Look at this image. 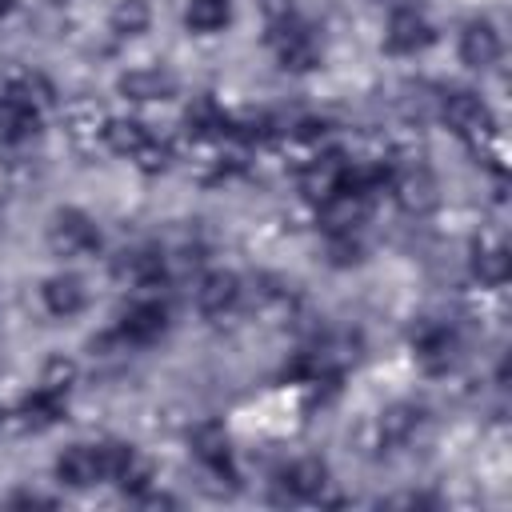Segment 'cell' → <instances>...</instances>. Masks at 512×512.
Segmentation results:
<instances>
[{
  "label": "cell",
  "instance_id": "4",
  "mask_svg": "<svg viewBox=\"0 0 512 512\" xmlns=\"http://www.w3.org/2000/svg\"><path fill=\"white\" fill-rule=\"evenodd\" d=\"M396 204L412 216H428L436 204H440V184L432 172L424 168H408L400 180H396Z\"/></svg>",
  "mask_w": 512,
  "mask_h": 512
},
{
  "label": "cell",
  "instance_id": "9",
  "mask_svg": "<svg viewBox=\"0 0 512 512\" xmlns=\"http://www.w3.org/2000/svg\"><path fill=\"white\" fill-rule=\"evenodd\" d=\"M56 480L68 484V488H88V484L104 480V476H100V464H96V448H92V444H72V448H64V452L56 456Z\"/></svg>",
  "mask_w": 512,
  "mask_h": 512
},
{
  "label": "cell",
  "instance_id": "22",
  "mask_svg": "<svg viewBox=\"0 0 512 512\" xmlns=\"http://www.w3.org/2000/svg\"><path fill=\"white\" fill-rule=\"evenodd\" d=\"M232 8L228 0H188V12H184V24L192 32H220L228 24Z\"/></svg>",
  "mask_w": 512,
  "mask_h": 512
},
{
  "label": "cell",
  "instance_id": "2",
  "mask_svg": "<svg viewBox=\"0 0 512 512\" xmlns=\"http://www.w3.org/2000/svg\"><path fill=\"white\" fill-rule=\"evenodd\" d=\"M440 116H444V124H448L456 136H464V140H484V136L492 132V112H488V104H484L480 96H472V92H452V96H444Z\"/></svg>",
  "mask_w": 512,
  "mask_h": 512
},
{
  "label": "cell",
  "instance_id": "5",
  "mask_svg": "<svg viewBox=\"0 0 512 512\" xmlns=\"http://www.w3.org/2000/svg\"><path fill=\"white\" fill-rule=\"evenodd\" d=\"M176 88V80L164 72V68H128L120 80H116V92L124 100H136V104H148V100H168Z\"/></svg>",
  "mask_w": 512,
  "mask_h": 512
},
{
  "label": "cell",
  "instance_id": "1",
  "mask_svg": "<svg viewBox=\"0 0 512 512\" xmlns=\"http://www.w3.org/2000/svg\"><path fill=\"white\" fill-rule=\"evenodd\" d=\"M48 244L56 256H84L100 244V232L80 208H60L48 224Z\"/></svg>",
  "mask_w": 512,
  "mask_h": 512
},
{
  "label": "cell",
  "instance_id": "26",
  "mask_svg": "<svg viewBox=\"0 0 512 512\" xmlns=\"http://www.w3.org/2000/svg\"><path fill=\"white\" fill-rule=\"evenodd\" d=\"M116 484L124 488V492H132V496H140L148 484H152V460H144L140 452H132L128 456V464L120 468V476H116Z\"/></svg>",
  "mask_w": 512,
  "mask_h": 512
},
{
  "label": "cell",
  "instance_id": "6",
  "mask_svg": "<svg viewBox=\"0 0 512 512\" xmlns=\"http://www.w3.org/2000/svg\"><path fill=\"white\" fill-rule=\"evenodd\" d=\"M364 216H368V196L352 192V188H336L320 204V220L328 232H352L356 224H364Z\"/></svg>",
  "mask_w": 512,
  "mask_h": 512
},
{
  "label": "cell",
  "instance_id": "10",
  "mask_svg": "<svg viewBox=\"0 0 512 512\" xmlns=\"http://www.w3.org/2000/svg\"><path fill=\"white\" fill-rule=\"evenodd\" d=\"M468 264H472V276H476L480 284H488V288L504 284L508 272H512V256H508V248H504L500 240H476Z\"/></svg>",
  "mask_w": 512,
  "mask_h": 512
},
{
  "label": "cell",
  "instance_id": "16",
  "mask_svg": "<svg viewBox=\"0 0 512 512\" xmlns=\"http://www.w3.org/2000/svg\"><path fill=\"white\" fill-rule=\"evenodd\" d=\"M116 276H124V280H132V284H156V280L164 276V256H160V252H148V248L120 252Z\"/></svg>",
  "mask_w": 512,
  "mask_h": 512
},
{
  "label": "cell",
  "instance_id": "21",
  "mask_svg": "<svg viewBox=\"0 0 512 512\" xmlns=\"http://www.w3.org/2000/svg\"><path fill=\"white\" fill-rule=\"evenodd\" d=\"M192 448L208 468H224L228 464V436L220 424H196L192 428Z\"/></svg>",
  "mask_w": 512,
  "mask_h": 512
},
{
  "label": "cell",
  "instance_id": "19",
  "mask_svg": "<svg viewBox=\"0 0 512 512\" xmlns=\"http://www.w3.org/2000/svg\"><path fill=\"white\" fill-rule=\"evenodd\" d=\"M60 412H64V396L36 388V392L20 404V424H24V428H48V424L60 420Z\"/></svg>",
  "mask_w": 512,
  "mask_h": 512
},
{
  "label": "cell",
  "instance_id": "13",
  "mask_svg": "<svg viewBox=\"0 0 512 512\" xmlns=\"http://www.w3.org/2000/svg\"><path fill=\"white\" fill-rule=\"evenodd\" d=\"M284 484H288L292 496L312 500V496H320V492L328 488V464H324L320 456H304V460H296V464L284 472Z\"/></svg>",
  "mask_w": 512,
  "mask_h": 512
},
{
  "label": "cell",
  "instance_id": "3",
  "mask_svg": "<svg viewBox=\"0 0 512 512\" xmlns=\"http://www.w3.org/2000/svg\"><path fill=\"white\" fill-rule=\"evenodd\" d=\"M428 44H432V24H428L416 8L392 12L388 32H384V48H388V52L408 56V52H420V48H428Z\"/></svg>",
  "mask_w": 512,
  "mask_h": 512
},
{
  "label": "cell",
  "instance_id": "11",
  "mask_svg": "<svg viewBox=\"0 0 512 512\" xmlns=\"http://www.w3.org/2000/svg\"><path fill=\"white\" fill-rule=\"evenodd\" d=\"M236 300H240V276H236V272H208V276L196 284V304H200V312H208V316L228 312Z\"/></svg>",
  "mask_w": 512,
  "mask_h": 512
},
{
  "label": "cell",
  "instance_id": "15",
  "mask_svg": "<svg viewBox=\"0 0 512 512\" xmlns=\"http://www.w3.org/2000/svg\"><path fill=\"white\" fill-rule=\"evenodd\" d=\"M340 176L344 168L336 160H312L304 172H300V192L312 200V204H324L336 188H340Z\"/></svg>",
  "mask_w": 512,
  "mask_h": 512
},
{
  "label": "cell",
  "instance_id": "14",
  "mask_svg": "<svg viewBox=\"0 0 512 512\" xmlns=\"http://www.w3.org/2000/svg\"><path fill=\"white\" fill-rule=\"evenodd\" d=\"M40 296H44V308L52 316H76L84 308V284L76 276H52V280H44Z\"/></svg>",
  "mask_w": 512,
  "mask_h": 512
},
{
  "label": "cell",
  "instance_id": "8",
  "mask_svg": "<svg viewBox=\"0 0 512 512\" xmlns=\"http://www.w3.org/2000/svg\"><path fill=\"white\" fill-rule=\"evenodd\" d=\"M460 60L468 68H492L500 60V32L488 20H472L460 32Z\"/></svg>",
  "mask_w": 512,
  "mask_h": 512
},
{
  "label": "cell",
  "instance_id": "27",
  "mask_svg": "<svg viewBox=\"0 0 512 512\" xmlns=\"http://www.w3.org/2000/svg\"><path fill=\"white\" fill-rule=\"evenodd\" d=\"M260 4V16L272 32H284L292 20H296V4L292 0H256Z\"/></svg>",
  "mask_w": 512,
  "mask_h": 512
},
{
  "label": "cell",
  "instance_id": "23",
  "mask_svg": "<svg viewBox=\"0 0 512 512\" xmlns=\"http://www.w3.org/2000/svg\"><path fill=\"white\" fill-rule=\"evenodd\" d=\"M364 260V244L352 232H328V264L332 268H352Z\"/></svg>",
  "mask_w": 512,
  "mask_h": 512
},
{
  "label": "cell",
  "instance_id": "29",
  "mask_svg": "<svg viewBox=\"0 0 512 512\" xmlns=\"http://www.w3.org/2000/svg\"><path fill=\"white\" fill-rule=\"evenodd\" d=\"M140 504H144V508H172L176 500H172V496H164V492H160V496H144V492H140Z\"/></svg>",
  "mask_w": 512,
  "mask_h": 512
},
{
  "label": "cell",
  "instance_id": "17",
  "mask_svg": "<svg viewBox=\"0 0 512 512\" xmlns=\"http://www.w3.org/2000/svg\"><path fill=\"white\" fill-rule=\"evenodd\" d=\"M100 136H104V144H108L112 152H120V156H136V152L148 144V128H144L140 120H104Z\"/></svg>",
  "mask_w": 512,
  "mask_h": 512
},
{
  "label": "cell",
  "instance_id": "28",
  "mask_svg": "<svg viewBox=\"0 0 512 512\" xmlns=\"http://www.w3.org/2000/svg\"><path fill=\"white\" fill-rule=\"evenodd\" d=\"M132 160H136L144 172H164V168H168V148H160V144H152V140H148Z\"/></svg>",
  "mask_w": 512,
  "mask_h": 512
},
{
  "label": "cell",
  "instance_id": "20",
  "mask_svg": "<svg viewBox=\"0 0 512 512\" xmlns=\"http://www.w3.org/2000/svg\"><path fill=\"white\" fill-rule=\"evenodd\" d=\"M420 424V408L412 404H392L380 412V440L384 444H404Z\"/></svg>",
  "mask_w": 512,
  "mask_h": 512
},
{
  "label": "cell",
  "instance_id": "31",
  "mask_svg": "<svg viewBox=\"0 0 512 512\" xmlns=\"http://www.w3.org/2000/svg\"><path fill=\"white\" fill-rule=\"evenodd\" d=\"M4 192H8V180H4V172H0V200H4Z\"/></svg>",
  "mask_w": 512,
  "mask_h": 512
},
{
  "label": "cell",
  "instance_id": "12",
  "mask_svg": "<svg viewBox=\"0 0 512 512\" xmlns=\"http://www.w3.org/2000/svg\"><path fill=\"white\" fill-rule=\"evenodd\" d=\"M280 64H284L288 72H308V68H316V64H320V44H316V36L288 24V28L280 32Z\"/></svg>",
  "mask_w": 512,
  "mask_h": 512
},
{
  "label": "cell",
  "instance_id": "7",
  "mask_svg": "<svg viewBox=\"0 0 512 512\" xmlns=\"http://www.w3.org/2000/svg\"><path fill=\"white\" fill-rule=\"evenodd\" d=\"M164 328H168V312H164V304H156V300L132 304V308L124 312V320H120V336H124L128 344H152V340L164 336Z\"/></svg>",
  "mask_w": 512,
  "mask_h": 512
},
{
  "label": "cell",
  "instance_id": "30",
  "mask_svg": "<svg viewBox=\"0 0 512 512\" xmlns=\"http://www.w3.org/2000/svg\"><path fill=\"white\" fill-rule=\"evenodd\" d=\"M388 12H404V8H416V0H380Z\"/></svg>",
  "mask_w": 512,
  "mask_h": 512
},
{
  "label": "cell",
  "instance_id": "24",
  "mask_svg": "<svg viewBox=\"0 0 512 512\" xmlns=\"http://www.w3.org/2000/svg\"><path fill=\"white\" fill-rule=\"evenodd\" d=\"M72 380H76V364H72L68 356H52V360L44 364V372H40V388H44V392H56V396H68Z\"/></svg>",
  "mask_w": 512,
  "mask_h": 512
},
{
  "label": "cell",
  "instance_id": "25",
  "mask_svg": "<svg viewBox=\"0 0 512 512\" xmlns=\"http://www.w3.org/2000/svg\"><path fill=\"white\" fill-rule=\"evenodd\" d=\"M92 448H96V464H100V476H104V480H116L120 468L128 464V456L136 452V448L120 444V440H104V444H92Z\"/></svg>",
  "mask_w": 512,
  "mask_h": 512
},
{
  "label": "cell",
  "instance_id": "18",
  "mask_svg": "<svg viewBox=\"0 0 512 512\" xmlns=\"http://www.w3.org/2000/svg\"><path fill=\"white\" fill-rule=\"evenodd\" d=\"M148 24H152L148 0H116L108 12V28L116 36H140V32H148Z\"/></svg>",
  "mask_w": 512,
  "mask_h": 512
}]
</instances>
